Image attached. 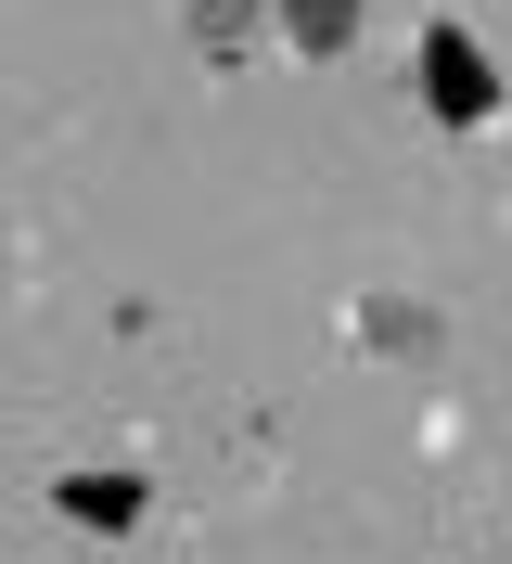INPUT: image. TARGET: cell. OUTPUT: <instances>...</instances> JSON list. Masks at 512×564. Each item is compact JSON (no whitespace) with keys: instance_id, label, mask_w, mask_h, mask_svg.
I'll return each instance as SVG.
<instances>
[{"instance_id":"277c9868","label":"cell","mask_w":512,"mask_h":564,"mask_svg":"<svg viewBox=\"0 0 512 564\" xmlns=\"http://www.w3.org/2000/svg\"><path fill=\"white\" fill-rule=\"evenodd\" d=\"M257 13H270V0H193V39H205V52H231Z\"/></svg>"},{"instance_id":"6da1fadb","label":"cell","mask_w":512,"mask_h":564,"mask_svg":"<svg viewBox=\"0 0 512 564\" xmlns=\"http://www.w3.org/2000/svg\"><path fill=\"white\" fill-rule=\"evenodd\" d=\"M423 104H436L448 129H461V116H487V104H500V77H487V52H475V39H461V26H436V39H423Z\"/></svg>"},{"instance_id":"3957f363","label":"cell","mask_w":512,"mask_h":564,"mask_svg":"<svg viewBox=\"0 0 512 564\" xmlns=\"http://www.w3.org/2000/svg\"><path fill=\"white\" fill-rule=\"evenodd\" d=\"M282 26H295V52H346L359 39V0H282Z\"/></svg>"},{"instance_id":"7a4b0ae2","label":"cell","mask_w":512,"mask_h":564,"mask_svg":"<svg viewBox=\"0 0 512 564\" xmlns=\"http://www.w3.org/2000/svg\"><path fill=\"white\" fill-rule=\"evenodd\" d=\"M52 500H65L77 527H141V475H65Z\"/></svg>"}]
</instances>
